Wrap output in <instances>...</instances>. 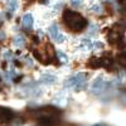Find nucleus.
Returning a JSON list of instances; mask_svg holds the SVG:
<instances>
[{
	"label": "nucleus",
	"instance_id": "obj_1",
	"mask_svg": "<svg viewBox=\"0 0 126 126\" xmlns=\"http://www.w3.org/2000/svg\"><path fill=\"white\" fill-rule=\"evenodd\" d=\"M63 22L66 27L72 32H82L87 27V20L83 18L79 13H76L73 10H64L63 13Z\"/></svg>",
	"mask_w": 126,
	"mask_h": 126
},
{
	"label": "nucleus",
	"instance_id": "obj_2",
	"mask_svg": "<svg viewBox=\"0 0 126 126\" xmlns=\"http://www.w3.org/2000/svg\"><path fill=\"white\" fill-rule=\"evenodd\" d=\"M87 75L86 73H77V75H75V76H72V77H69L67 81H66V86H68V87H72V86H78V85H83L85 83V81L87 79Z\"/></svg>",
	"mask_w": 126,
	"mask_h": 126
},
{
	"label": "nucleus",
	"instance_id": "obj_3",
	"mask_svg": "<svg viewBox=\"0 0 126 126\" xmlns=\"http://www.w3.org/2000/svg\"><path fill=\"white\" fill-rule=\"evenodd\" d=\"M38 125L39 126H54L56 125V120L52 116V113H44L43 116H40L38 120Z\"/></svg>",
	"mask_w": 126,
	"mask_h": 126
},
{
	"label": "nucleus",
	"instance_id": "obj_4",
	"mask_svg": "<svg viewBox=\"0 0 126 126\" xmlns=\"http://www.w3.org/2000/svg\"><path fill=\"white\" fill-rule=\"evenodd\" d=\"M49 33H50V35H52V38H53L57 43H63L64 42V35H62L61 33H59V30H58V27L56 25V24H53V25H50L49 27Z\"/></svg>",
	"mask_w": 126,
	"mask_h": 126
},
{
	"label": "nucleus",
	"instance_id": "obj_5",
	"mask_svg": "<svg viewBox=\"0 0 126 126\" xmlns=\"http://www.w3.org/2000/svg\"><path fill=\"white\" fill-rule=\"evenodd\" d=\"M14 117V113L12 110H9L6 107H1L0 106V121L1 122H8Z\"/></svg>",
	"mask_w": 126,
	"mask_h": 126
},
{
	"label": "nucleus",
	"instance_id": "obj_6",
	"mask_svg": "<svg viewBox=\"0 0 126 126\" xmlns=\"http://www.w3.org/2000/svg\"><path fill=\"white\" fill-rule=\"evenodd\" d=\"M23 27L28 30L32 29V27H33V15L32 14H25L23 16Z\"/></svg>",
	"mask_w": 126,
	"mask_h": 126
},
{
	"label": "nucleus",
	"instance_id": "obj_7",
	"mask_svg": "<svg viewBox=\"0 0 126 126\" xmlns=\"http://www.w3.org/2000/svg\"><path fill=\"white\" fill-rule=\"evenodd\" d=\"M87 66H88L90 68H92V69L100 68V67H101L100 58H97V57H92V58H90V59H88V62H87Z\"/></svg>",
	"mask_w": 126,
	"mask_h": 126
},
{
	"label": "nucleus",
	"instance_id": "obj_8",
	"mask_svg": "<svg viewBox=\"0 0 126 126\" xmlns=\"http://www.w3.org/2000/svg\"><path fill=\"white\" fill-rule=\"evenodd\" d=\"M14 44L18 46V47H23L25 44V39L23 35H16L15 39H14Z\"/></svg>",
	"mask_w": 126,
	"mask_h": 126
},
{
	"label": "nucleus",
	"instance_id": "obj_9",
	"mask_svg": "<svg viewBox=\"0 0 126 126\" xmlns=\"http://www.w3.org/2000/svg\"><path fill=\"white\" fill-rule=\"evenodd\" d=\"M16 8H18V1H16V0H10V1H9V10H10V13L15 12Z\"/></svg>",
	"mask_w": 126,
	"mask_h": 126
},
{
	"label": "nucleus",
	"instance_id": "obj_10",
	"mask_svg": "<svg viewBox=\"0 0 126 126\" xmlns=\"http://www.w3.org/2000/svg\"><path fill=\"white\" fill-rule=\"evenodd\" d=\"M56 53H57L56 56H57V57L59 58V61H61V62H64V63H66V62L68 61L67 56H66L64 53H63V52H56Z\"/></svg>",
	"mask_w": 126,
	"mask_h": 126
},
{
	"label": "nucleus",
	"instance_id": "obj_11",
	"mask_svg": "<svg viewBox=\"0 0 126 126\" xmlns=\"http://www.w3.org/2000/svg\"><path fill=\"white\" fill-rule=\"evenodd\" d=\"M117 62L120 63L121 66H125L126 59H125V54H124V53H122V54H120V56H117Z\"/></svg>",
	"mask_w": 126,
	"mask_h": 126
},
{
	"label": "nucleus",
	"instance_id": "obj_12",
	"mask_svg": "<svg viewBox=\"0 0 126 126\" xmlns=\"http://www.w3.org/2000/svg\"><path fill=\"white\" fill-rule=\"evenodd\" d=\"M82 47L85 48V49H91V48H92V44H91V42H90V40H83Z\"/></svg>",
	"mask_w": 126,
	"mask_h": 126
},
{
	"label": "nucleus",
	"instance_id": "obj_13",
	"mask_svg": "<svg viewBox=\"0 0 126 126\" xmlns=\"http://www.w3.org/2000/svg\"><path fill=\"white\" fill-rule=\"evenodd\" d=\"M69 1H71V5L75 6V8H77L82 4V0H69Z\"/></svg>",
	"mask_w": 126,
	"mask_h": 126
},
{
	"label": "nucleus",
	"instance_id": "obj_14",
	"mask_svg": "<svg viewBox=\"0 0 126 126\" xmlns=\"http://www.w3.org/2000/svg\"><path fill=\"white\" fill-rule=\"evenodd\" d=\"M92 10H93L94 13H98V12H100V6H93Z\"/></svg>",
	"mask_w": 126,
	"mask_h": 126
},
{
	"label": "nucleus",
	"instance_id": "obj_15",
	"mask_svg": "<svg viewBox=\"0 0 126 126\" xmlns=\"http://www.w3.org/2000/svg\"><path fill=\"white\" fill-rule=\"evenodd\" d=\"M12 57V52H6L5 53V58H10Z\"/></svg>",
	"mask_w": 126,
	"mask_h": 126
},
{
	"label": "nucleus",
	"instance_id": "obj_16",
	"mask_svg": "<svg viewBox=\"0 0 126 126\" xmlns=\"http://www.w3.org/2000/svg\"><path fill=\"white\" fill-rule=\"evenodd\" d=\"M94 47H96V48H102V44L100 43V42H97V43L94 44Z\"/></svg>",
	"mask_w": 126,
	"mask_h": 126
},
{
	"label": "nucleus",
	"instance_id": "obj_17",
	"mask_svg": "<svg viewBox=\"0 0 126 126\" xmlns=\"http://www.w3.org/2000/svg\"><path fill=\"white\" fill-rule=\"evenodd\" d=\"M117 1L121 4V5H124V3H125V0H117Z\"/></svg>",
	"mask_w": 126,
	"mask_h": 126
},
{
	"label": "nucleus",
	"instance_id": "obj_18",
	"mask_svg": "<svg viewBox=\"0 0 126 126\" xmlns=\"http://www.w3.org/2000/svg\"><path fill=\"white\" fill-rule=\"evenodd\" d=\"M3 37H4V35H3V33H0V39H1Z\"/></svg>",
	"mask_w": 126,
	"mask_h": 126
},
{
	"label": "nucleus",
	"instance_id": "obj_19",
	"mask_svg": "<svg viewBox=\"0 0 126 126\" xmlns=\"http://www.w3.org/2000/svg\"><path fill=\"white\" fill-rule=\"evenodd\" d=\"M94 126H102V125H94Z\"/></svg>",
	"mask_w": 126,
	"mask_h": 126
},
{
	"label": "nucleus",
	"instance_id": "obj_20",
	"mask_svg": "<svg viewBox=\"0 0 126 126\" xmlns=\"http://www.w3.org/2000/svg\"><path fill=\"white\" fill-rule=\"evenodd\" d=\"M0 81H1V79H0Z\"/></svg>",
	"mask_w": 126,
	"mask_h": 126
}]
</instances>
